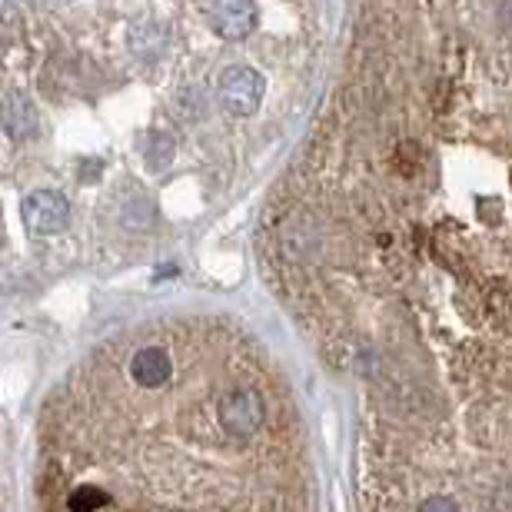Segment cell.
Returning a JSON list of instances; mask_svg holds the SVG:
<instances>
[{
	"label": "cell",
	"mask_w": 512,
	"mask_h": 512,
	"mask_svg": "<svg viewBox=\"0 0 512 512\" xmlns=\"http://www.w3.org/2000/svg\"><path fill=\"white\" fill-rule=\"evenodd\" d=\"M27 512H320L310 419L250 326L150 316L47 389Z\"/></svg>",
	"instance_id": "3957f363"
},
{
	"label": "cell",
	"mask_w": 512,
	"mask_h": 512,
	"mask_svg": "<svg viewBox=\"0 0 512 512\" xmlns=\"http://www.w3.org/2000/svg\"><path fill=\"white\" fill-rule=\"evenodd\" d=\"M256 223L360 512H512V0L363 4Z\"/></svg>",
	"instance_id": "6da1fadb"
},
{
	"label": "cell",
	"mask_w": 512,
	"mask_h": 512,
	"mask_svg": "<svg viewBox=\"0 0 512 512\" xmlns=\"http://www.w3.org/2000/svg\"><path fill=\"white\" fill-rule=\"evenodd\" d=\"M323 4L4 0L7 266L157 260L260 177L310 104Z\"/></svg>",
	"instance_id": "7a4b0ae2"
}]
</instances>
